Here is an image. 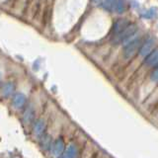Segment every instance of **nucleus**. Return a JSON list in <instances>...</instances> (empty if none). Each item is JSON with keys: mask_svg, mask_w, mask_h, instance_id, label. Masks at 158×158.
Here are the masks:
<instances>
[{"mask_svg": "<svg viewBox=\"0 0 158 158\" xmlns=\"http://www.w3.org/2000/svg\"><path fill=\"white\" fill-rule=\"evenodd\" d=\"M136 31H137L136 25L130 24L123 32H121L118 35H117V36L111 38V42L114 44H123V46H126L127 44H128L131 41H132L133 39L137 37Z\"/></svg>", "mask_w": 158, "mask_h": 158, "instance_id": "1", "label": "nucleus"}, {"mask_svg": "<svg viewBox=\"0 0 158 158\" xmlns=\"http://www.w3.org/2000/svg\"><path fill=\"white\" fill-rule=\"evenodd\" d=\"M142 44V42H141V39L139 37H136L131 41L128 44H127L125 48H123V57L126 59H130L135 54L139 51V48Z\"/></svg>", "mask_w": 158, "mask_h": 158, "instance_id": "2", "label": "nucleus"}, {"mask_svg": "<svg viewBox=\"0 0 158 158\" xmlns=\"http://www.w3.org/2000/svg\"><path fill=\"white\" fill-rule=\"evenodd\" d=\"M65 149V142H64V139L62 136H59L57 137L56 139H54L52 142V155L56 158H58L62 154V152Z\"/></svg>", "mask_w": 158, "mask_h": 158, "instance_id": "3", "label": "nucleus"}, {"mask_svg": "<svg viewBox=\"0 0 158 158\" xmlns=\"http://www.w3.org/2000/svg\"><path fill=\"white\" fill-rule=\"evenodd\" d=\"M12 106L16 110H22L27 106V97L22 92H16L12 96Z\"/></svg>", "mask_w": 158, "mask_h": 158, "instance_id": "4", "label": "nucleus"}, {"mask_svg": "<svg viewBox=\"0 0 158 158\" xmlns=\"http://www.w3.org/2000/svg\"><path fill=\"white\" fill-rule=\"evenodd\" d=\"M46 128H47V123L43 118H39V120L33 123L32 131L34 133V135L38 138L43 136L46 133Z\"/></svg>", "mask_w": 158, "mask_h": 158, "instance_id": "5", "label": "nucleus"}, {"mask_svg": "<svg viewBox=\"0 0 158 158\" xmlns=\"http://www.w3.org/2000/svg\"><path fill=\"white\" fill-rule=\"evenodd\" d=\"M154 47H155V40L153 38H149L141 44L139 51H138V53H139V56L141 57H146L152 52Z\"/></svg>", "mask_w": 158, "mask_h": 158, "instance_id": "6", "label": "nucleus"}, {"mask_svg": "<svg viewBox=\"0 0 158 158\" xmlns=\"http://www.w3.org/2000/svg\"><path fill=\"white\" fill-rule=\"evenodd\" d=\"M130 21L127 19L125 18H121V19H118L117 21L114 23L113 25V28H112V38L117 36L121 32H123L128 25H130Z\"/></svg>", "mask_w": 158, "mask_h": 158, "instance_id": "7", "label": "nucleus"}, {"mask_svg": "<svg viewBox=\"0 0 158 158\" xmlns=\"http://www.w3.org/2000/svg\"><path fill=\"white\" fill-rule=\"evenodd\" d=\"M53 139L51 135H48V133H44L43 136L39 138V143L41 148L46 152H51L52 149V145Z\"/></svg>", "mask_w": 158, "mask_h": 158, "instance_id": "8", "label": "nucleus"}, {"mask_svg": "<svg viewBox=\"0 0 158 158\" xmlns=\"http://www.w3.org/2000/svg\"><path fill=\"white\" fill-rule=\"evenodd\" d=\"M23 121L26 125H30L35 122V109L32 105H28L24 108Z\"/></svg>", "mask_w": 158, "mask_h": 158, "instance_id": "9", "label": "nucleus"}, {"mask_svg": "<svg viewBox=\"0 0 158 158\" xmlns=\"http://www.w3.org/2000/svg\"><path fill=\"white\" fill-rule=\"evenodd\" d=\"M0 92L3 98H10L14 95L15 92V84L11 81L5 82L3 85L0 88Z\"/></svg>", "mask_w": 158, "mask_h": 158, "instance_id": "10", "label": "nucleus"}, {"mask_svg": "<svg viewBox=\"0 0 158 158\" xmlns=\"http://www.w3.org/2000/svg\"><path fill=\"white\" fill-rule=\"evenodd\" d=\"M145 65H147L148 67L158 66V49L152 51L145 57Z\"/></svg>", "mask_w": 158, "mask_h": 158, "instance_id": "11", "label": "nucleus"}, {"mask_svg": "<svg viewBox=\"0 0 158 158\" xmlns=\"http://www.w3.org/2000/svg\"><path fill=\"white\" fill-rule=\"evenodd\" d=\"M77 155V148L74 144H69L62 152V154L58 158H76Z\"/></svg>", "mask_w": 158, "mask_h": 158, "instance_id": "12", "label": "nucleus"}, {"mask_svg": "<svg viewBox=\"0 0 158 158\" xmlns=\"http://www.w3.org/2000/svg\"><path fill=\"white\" fill-rule=\"evenodd\" d=\"M114 9L115 11L118 14H122L125 12L126 10V2L125 0H116L115 3H114Z\"/></svg>", "mask_w": 158, "mask_h": 158, "instance_id": "13", "label": "nucleus"}, {"mask_svg": "<svg viewBox=\"0 0 158 158\" xmlns=\"http://www.w3.org/2000/svg\"><path fill=\"white\" fill-rule=\"evenodd\" d=\"M156 15V10L154 8H150L148 9L147 11H145L144 13H142V17L145 19H150L153 18Z\"/></svg>", "mask_w": 158, "mask_h": 158, "instance_id": "14", "label": "nucleus"}, {"mask_svg": "<svg viewBox=\"0 0 158 158\" xmlns=\"http://www.w3.org/2000/svg\"><path fill=\"white\" fill-rule=\"evenodd\" d=\"M115 1H116V0H103V1H102L103 7L105 8L106 10H108V11H110V10L113 9Z\"/></svg>", "mask_w": 158, "mask_h": 158, "instance_id": "15", "label": "nucleus"}, {"mask_svg": "<svg viewBox=\"0 0 158 158\" xmlns=\"http://www.w3.org/2000/svg\"><path fill=\"white\" fill-rule=\"evenodd\" d=\"M150 78H151V80H152L153 82L158 83V66H156V68L154 69V70H153V72H152V74H151Z\"/></svg>", "mask_w": 158, "mask_h": 158, "instance_id": "16", "label": "nucleus"}, {"mask_svg": "<svg viewBox=\"0 0 158 158\" xmlns=\"http://www.w3.org/2000/svg\"><path fill=\"white\" fill-rule=\"evenodd\" d=\"M93 1L95 3H99V2H101V0H93Z\"/></svg>", "mask_w": 158, "mask_h": 158, "instance_id": "17", "label": "nucleus"}, {"mask_svg": "<svg viewBox=\"0 0 158 158\" xmlns=\"http://www.w3.org/2000/svg\"><path fill=\"white\" fill-rule=\"evenodd\" d=\"M0 80H1V74H0Z\"/></svg>", "mask_w": 158, "mask_h": 158, "instance_id": "18", "label": "nucleus"}]
</instances>
